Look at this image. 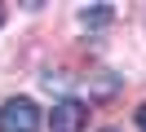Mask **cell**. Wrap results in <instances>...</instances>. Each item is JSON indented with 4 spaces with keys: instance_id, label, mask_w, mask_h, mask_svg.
<instances>
[{
    "instance_id": "obj_3",
    "label": "cell",
    "mask_w": 146,
    "mask_h": 132,
    "mask_svg": "<svg viewBox=\"0 0 146 132\" xmlns=\"http://www.w3.org/2000/svg\"><path fill=\"white\" fill-rule=\"evenodd\" d=\"M111 18H115V9H111V5H89V9H80V26H89V31L106 26Z\"/></svg>"
},
{
    "instance_id": "obj_5",
    "label": "cell",
    "mask_w": 146,
    "mask_h": 132,
    "mask_svg": "<svg viewBox=\"0 0 146 132\" xmlns=\"http://www.w3.org/2000/svg\"><path fill=\"white\" fill-rule=\"evenodd\" d=\"M0 22H5V9H0Z\"/></svg>"
},
{
    "instance_id": "obj_6",
    "label": "cell",
    "mask_w": 146,
    "mask_h": 132,
    "mask_svg": "<svg viewBox=\"0 0 146 132\" xmlns=\"http://www.w3.org/2000/svg\"><path fill=\"white\" fill-rule=\"evenodd\" d=\"M102 132H115V128H102Z\"/></svg>"
},
{
    "instance_id": "obj_4",
    "label": "cell",
    "mask_w": 146,
    "mask_h": 132,
    "mask_svg": "<svg viewBox=\"0 0 146 132\" xmlns=\"http://www.w3.org/2000/svg\"><path fill=\"white\" fill-rule=\"evenodd\" d=\"M137 128L146 132V106H142V110H137Z\"/></svg>"
},
{
    "instance_id": "obj_2",
    "label": "cell",
    "mask_w": 146,
    "mask_h": 132,
    "mask_svg": "<svg viewBox=\"0 0 146 132\" xmlns=\"http://www.w3.org/2000/svg\"><path fill=\"white\" fill-rule=\"evenodd\" d=\"M84 123H89V106L75 101V97L58 101V106H53V114H49V128H53V132H80Z\"/></svg>"
},
{
    "instance_id": "obj_1",
    "label": "cell",
    "mask_w": 146,
    "mask_h": 132,
    "mask_svg": "<svg viewBox=\"0 0 146 132\" xmlns=\"http://www.w3.org/2000/svg\"><path fill=\"white\" fill-rule=\"evenodd\" d=\"M0 132H40V110L27 97H13V101L0 106Z\"/></svg>"
}]
</instances>
